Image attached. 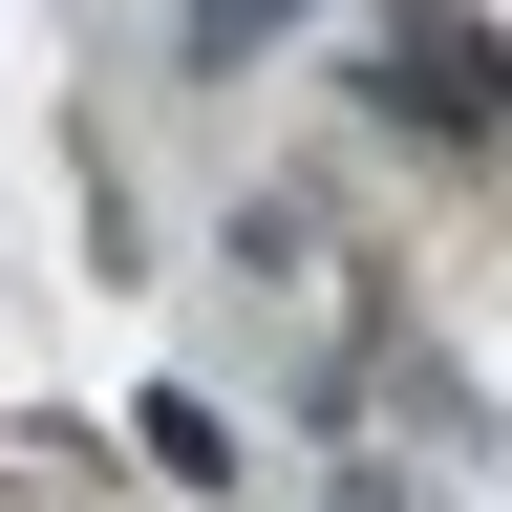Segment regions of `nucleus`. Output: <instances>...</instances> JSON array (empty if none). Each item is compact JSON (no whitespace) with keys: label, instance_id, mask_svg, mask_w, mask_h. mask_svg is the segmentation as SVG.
Returning <instances> with one entry per match:
<instances>
[{"label":"nucleus","instance_id":"f257e3e1","mask_svg":"<svg viewBox=\"0 0 512 512\" xmlns=\"http://www.w3.org/2000/svg\"><path fill=\"white\" fill-rule=\"evenodd\" d=\"M363 86H384V128H427V150H491V22L470 0H406V22L363 43Z\"/></svg>","mask_w":512,"mask_h":512},{"label":"nucleus","instance_id":"f03ea898","mask_svg":"<svg viewBox=\"0 0 512 512\" xmlns=\"http://www.w3.org/2000/svg\"><path fill=\"white\" fill-rule=\"evenodd\" d=\"M278 22H299V0H192V64H256Z\"/></svg>","mask_w":512,"mask_h":512}]
</instances>
